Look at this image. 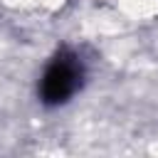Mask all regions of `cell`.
Returning a JSON list of instances; mask_svg holds the SVG:
<instances>
[{"label":"cell","instance_id":"obj_1","mask_svg":"<svg viewBox=\"0 0 158 158\" xmlns=\"http://www.w3.org/2000/svg\"><path fill=\"white\" fill-rule=\"evenodd\" d=\"M81 79H84L81 59L74 52L62 49V52H57L49 59V64L42 72V79H40V99L47 106H59V104L69 101L79 91Z\"/></svg>","mask_w":158,"mask_h":158}]
</instances>
